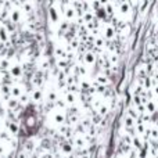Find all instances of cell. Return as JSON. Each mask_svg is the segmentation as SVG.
<instances>
[{"label": "cell", "mask_w": 158, "mask_h": 158, "mask_svg": "<svg viewBox=\"0 0 158 158\" xmlns=\"http://www.w3.org/2000/svg\"><path fill=\"white\" fill-rule=\"evenodd\" d=\"M4 28H6L7 32H14V31H15V25H14V22L11 21L10 18L4 21Z\"/></svg>", "instance_id": "cell-3"}, {"label": "cell", "mask_w": 158, "mask_h": 158, "mask_svg": "<svg viewBox=\"0 0 158 158\" xmlns=\"http://www.w3.org/2000/svg\"><path fill=\"white\" fill-rule=\"evenodd\" d=\"M50 18H52L53 22L58 21V14H57V11H56V8H50Z\"/></svg>", "instance_id": "cell-8"}, {"label": "cell", "mask_w": 158, "mask_h": 158, "mask_svg": "<svg viewBox=\"0 0 158 158\" xmlns=\"http://www.w3.org/2000/svg\"><path fill=\"white\" fill-rule=\"evenodd\" d=\"M19 158H27V154H25V153H22V154H19Z\"/></svg>", "instance_id": "cell-16"}, {"label": "cell", "mask_w": 158, "mask_h": 158, "mask_svg": "<svg viewBox=\"0 0 158 158\" xmlns=\"http://www.w3.org/2000/svg\"><path fill=\"white\" fill-rule=\"evenodd\" d=\"M0 67H2V71L3 72H7V68L10 67V63H8L7 60H3L2 64H0Z\"/></svg>", "instance_id": "cell-11"}, {"label": "cell", "mask_w": 158, "mask_h": 158, "mask_svg": "<svg viewBox=\"0 0 158 158\" xmlns=\"http://www.w3.org/2000/svg\"><path fill=\"white\" fill-rule=\"evenodd\" d=\"M3 47H4V44H3L2 42H0V53H3Z\"/></svg>", "instance_id": "cell-15"}, {"label": "cell", "mask_w": 158, "mask_h": 158, "mask_svg": "<svg viewBox=\"0 0 158 158\" xmlns=\"http://www.w3.org/2000/svg\"><path fill=\"white\" fill-rule=\"evenodd\" d=\"M11 21H13L14 24L19 21V11L18 10H13V11H11Z\"/></svg>", "instance_id": "cell-7"}, {"label": "cell", "mask_w": 158, "mask_h": 158, "mask_svg": "<svg viewBox=\"0 0 158 158\" xmlns=\"http://www.w3.org/2000/svg\"><path fill=\"white\" fill-rule=\"evenodd\" d=\"M32 98L35 101H39L42 98V90L39 87L38 89H32Z\"/></svg>", "instance_id": "cell-6"}, {"label": "cell", "mask_w": 158, "mask_h": 158, "mask_svg": "<svg viewBox=\"0 0 158 158\" xmlns=\"http://www.w3.org/2000/svg\"><path fill=\"white\" fill-rule=\"evenodd\" d=\"M32 83L35 85V86H40L42 83H43V72L42 71H38L35 75H33V78H32Z\"/></svg>", "instance_id": "cell-1"}, {"label": "cell", "mask_w": 158, "mask_h": 158, "mask_svg": "<svg viewBox=\"0 0 158 158\" xmlns=\"http://www.w3.org/2000/svg\"><path fill=\"white\" fill-rule=\"evenodd\" d=\"M2 90H3V93H4V96L6 97H10V94H11V87L8 86V85H3V87H2Z\"/></svg>", "instance_id": "cell-9"}, {"label": "cell", "mask_w": 158, "mask_h": 158, "mask_svg": "<svg viewBox=\"0 0 158 158\" xmlns=\"http://www.w3.org/2000/svg\"><path fill=\"white\" fill-rule=\"evenodd\" d=\"M67 98H68L69 103H72V101H74V96H72V94H67Z\"/></svg>", "instance_id": "cell-14"}, {"label": "cell", "mask_w": 158, "mask_h": 158, "mask_svg": "<svg viewBox=\"0 0 158 158\" xmlns=\"http://www.w3.org/2000/svg\"><path fill=\"white\" fill-rule=\"evenodd\" d=\"M6 126L10 129V133H13V135H15L17 132H18V126L15 125V121H7Z\"/></svg>", "instance_id": "cell-2"}, {"label": "cell", "mask_w": 158, "mask_h": 158, "mask_svg": "<svg viewBox=\"0 0 158 158\" xmlns=\"http://www.w3.org/2000/svg\"><path fill=\"white\" fill-rule=\"evenodd\" d=\"M21 72H22L21 67H19V65H14L13 68H11V77L18 78V77H21Z\"/></svg>", "instance_id": "cell-5"}, {"label": "cell", "mask_w": 158, "mask_h": 158, "mask_svg": "<svg viewBox=\"0 0 158 158\" xmlns=\"http://www.w3.org/2000/svg\"><path fill=\"white\" fill-rule=\"evenodd\" d=\"M56 121H57L58 123H63L64 122V117H63V114H60V112H58V114H56Z\"/></svg>", "instance_id": "cell-12"}, {"label": "cell", "mask_w": 158, "mask_h": 158, "mask_svg": "<svg viewBox=\"0 0 158 158\" xmlns=\"http://www.w3.org/2000/svg\"><path fill=\"white\" fill-rule=\"evenodd\" d=\"M11 94L15 96V97H19V96H21V90H19V87H17V86L11 87Z\"/></svg>", "instance_id": "cell-10"}, {"label": "cell", "mask_w": 158, "mask_h": 158, "mask_svg": "<svg viewBox=\"0 0 158 158\" xmlns=\"http://www.w3.org/2000/svg\"><path fill=\"white\" fill-rule=\"evenodd\" d=\"M61 147H63V150L67 151V153H69V151H71V146H69L68 143H63V144H61Z\"/></svg>", "instance_id": "cell-13"}, {"label": "cell", "mask_w": 158, "mask_h": 158, "mask_svg": "<svg viewBox=\"0 0 158 158\" xmlns=\"http://www.w3.org/2000/svg\"><path fill=\"white\" fill-rule=\"evenodd\" d=\"M7 31H6L4 27L0 28V40H2V43H7L8 42V35H7Z\"/></svg>", "instance_id": "cell-4"}]
</instances>
